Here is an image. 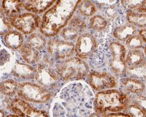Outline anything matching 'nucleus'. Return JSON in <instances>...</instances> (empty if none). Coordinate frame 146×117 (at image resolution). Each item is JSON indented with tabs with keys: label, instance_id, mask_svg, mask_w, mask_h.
<instances>
[{
	"label": "nucleus",
	"instance_id": "obj_1",
	"mask_svg": "<svg viewBox=\"0 0 146 117\" xmlns=\"http://www.w3.org/2000/svg\"><path fill=\"white\" fill-rule=\"evenodd\" d=\"M81 0H56L41 19L40 32L48 37L59 33L74 15Z\"/></svg>",
	"mask_w": 146,
	"mask_h": 117
},
{
	"label": "nucleus",
	"instance_id": "obj_2",
	"mask_svg": "<svg viewBox=\"0 0 146 117\" xmlns=\"http://www.w3.org/2000/svg\"><path fill=\"white\" fill-rule=\"evenodd\" d=\"M128 97L116 90H103L97 94L96 109L98 113H117L125 109L129 104Z\"/></svg>",
	"mask_w": 146,
	"mask_h": 117
},
{
	"label": "nucleus",
	"instance_id": "obj_3",
	"mask_svg": "<svg viewBox=\"0 0 146 117\" xmlns=\"http://www.w3.org/2000/svg\"><path fill=\"white\" fill-rule=\"evenodd\" d=\"M86 63L79 57H73L56 64L57 75L63 80L69 81L84 78L88 72Z\"/></svg>",
	"mask_w": 146,
	"mask_h": 117
},
{
	"label": "nucleus",
	"instance_id": "obj_4",
	"mask_svg": "<svg viewBox=\"0 0 146 117\" xmlns=\"http://www.w3.org/2000/svg\"><path fill=\"white\" fill-rule=\"evenodd\" d=\"M17 94L20 99L35 103H46L51 98V93L37 84L25 82L18 84Z\"/></svg>",
	"mask_w": 146,
	"mask_h": 117
},
{
	"label": "nucleus",
	"instance_id": "obj_5",
	"mask_svg": "<svg viewBox=\"0 0 146 117\" xmlns=\"http://www.w3.org/2000/svg\"><path fill=\"white\" fill-rule=\"evenodd\" d=\"M13 26L25 34L33 33L40 27L41 19L33 13H25L11 18Z\"/></svg>",
	"mask_w": 146,
	"mask_h": 117
},
{
	"label": "nucleus",
	"instance_id": "obj_6",
	"mask_svg": "<svg viewBox=\"0 0 146 117\" xmlns=\"http://www.w3.org/2000/svg\"><path fill=\"white\" fill-rule=\"evenodd\" d=\"M109 48L112 53L110 66L112 72L118 76H123L127 72L125 48L122 44L117 42H113L110 44Z\"/></svg>",
	"mask_w": 146,
	"mask_h": 117
},
{
	"label": "nucleus",
	"instance_id": "obj_7",
	"mask_svg": "<svg viewBox=\"0 0 146 117\" xmlns=\"http://www.w3.org/2000/svg\"><path fill=\"white\" fill-rule=\"evenodd\" d=\"M49 54L56 58L64 59L70 57L75 51V46L72 43L58 39H51L48 46Z\"/></svg>",
	"mask_w": 146,
	"mask_h": 117
},
{
	"label": "nucleus",
	"instance_id": "obj_8",
	"mask_svg": "<svg viewBox=\"0 0 146 117\" xmlns=\"http://www.w3.org/2000/svg\"><path fill=\"white\" fill-rule=\"evenodd\" d=\"M35 77L39 85L44 88H54L57 86L58 77L48 65L38 64Z\"/></svg>",
	"mask_w": 146,
	"mask_h": 117
},
{
	"label": "nucleus",
	"instance_id": "obj_9",
	"mask_svg": "<svg viewBox=\"0 0 146 117\" xmlns=\"http://www.w3.org/2000/svg\"><path fill=\"white\" fill-rule=\"evenodd\" d=\"M97 44L94 36L90 34H84L77 39L75 51L79 58H86L92 54Z\"/></svg>",
	"mask_w": 146,
	"mask_h": 117
},
{
	"label": "nucleus",
	"instance_id": "obj_10",
	"mask_svg": "<svg viewBox=\"0 0 146 117\" xmlns=\"http://www.w3.org/2000/svg\"><path fill=\"white\" fill-rule=\"evenodd\" d=\"M11 109L18 116L46 117L48 114L33 107L22 99H15L11 104Z\"/></svg>",
	"mask_w": 146,
	"mask_h": 117
},
{
	"label": "nucleus",
	"instance_id": "obj_11",
	"mask_svg": "<svg viewBox=\"0 0 146 117\" xmlns=\"http://www.w3.org/2000/svg\"><path fill=\"white\" fill-rule=\"evenodd\" d=\"M89 83L94 89L99 91L113 88L116 85V79L111 75L96 72L90 74Z\"/></svg>",
	"mask_w": 146,
	"mask_h": 117
},
{
	"label": "nucleus",
	"instance_id": "obj_12",
	"mask_svg": "<svg viewBox=\"0 0 146 117\" xmlns=\"http://www.w3.org/2000/svg\"><path fill=\"white\" fill-rule=\"evenodd\" d=\"M56 1V0H29L24 3V8L31 13L40 14L50 8Z\"/></svg>",
	"mask_w": 146,
	"mask_h": 117
},
{
	"label": "nucleus",
	"instance_id": "obj_13",
	"mask_svg": "<svg viewBox=\"0 0 146 117\" xmlns=\"http://www.w3.org/2000/svg\"><path fill=\"white\" fill-rule=\"evenodd\" d=\"M1 3L2 9L10 20L18 15L24 7L22 0H2Z\"/></svg>",
	"mask_w": 146,
	"mask_h": 117
},
{
	"label": "nucleus",
	"instance_id": "obj_14",
	"mask_svg": "<svg viewBox=\"0 0 146 117\" xmlns=\"http://www.w3.org/2000/svg\"><path fill=\"white\" fill-rule=\"evenodd\" d=\"M36 69L29 65L17 62L12 70V74L16 78L22 79H33L35 76Z\"/></svg>",
	"mask_w": 146,
	"mask_h": 117
},
{
	"label": "nucleus",
	"instance_id": "obj_15",
	"mask_svg": "<svg viewBox=\"0 0 146 117\" xmlns=\"http://www.w3.org/2000/svg\"><path fill=\"white\" fill-rule=\"evenodd\" d=\"M5 43L7 46L13 50H18L22 46L23 37L20 32L9 31L5 35Z\"/></svg>",
	"mask_w": 146,
	"mask_h": 117
},
{
	"label": "nucleus",
	"instance_id": "obj_16",
	"mask_svg": "<svg viewBox=\"0 0 146 117\" xmlns=\"http://www.w3.org/2000/svg\"><path fill=\"white\" fill-rule=\"evenodd\" d=\"M21 55L23 59L28 64H35L39 60V53L37 50L29 44L21 47Z\"/></svg>",
	"mask_w": 146,
	"mask_h": 117
},
{
	"label": "nucleus",
	"instance_id": "obj_17",
	"mask_svg": "<svg viewBox=\"0 0 146 117\" xmlns=\"http://www.w3.org/2000/svg\"><path fill=\"white\" fill-rule=\"evenodd\" d=\"M136 32V27L133 25H125L117 27L114 29V36L120 41L128 39Z\"/></svg>",
	"mask_w": 146,
	"mask_h": 117
},
{
	"label": "nucleus",
	"instance_id": "obj_18",
	"mask_svg": "<svg viewBox=\"0 0 146 117\" xmlns=\"http://www.w3.org/2000/svg\"><path fill=\"white\" fill-rule=\"evenodd\" d=\"M123 86L128 92L134 94L142 93L145 89L144 84L135 78L126 79L123 81Z\"/></svg>",
	"mask_w": 146,
	"mask_h": 117
},
{
	"label": "nucleus",
	"instance_id": "obj_19",
	"mask_svg": "<svg viewBox=\"0 0 146 117\" xmlns=\"http://www.w3.org/2000/svg\"><path fill=\"white\" fill-rule=\"evenodd\" d=\"M18 84L13 79H7L0 83V93L7 96H13L17 92Z\"/></svg>",
	"mask_w": 146,
	"mask_h": 117
},
{
	"label": "nucleus",
	"instance_id": "obj_20",
	"mask_svg": "<svg viewBox=\"0 0 146 117\" xmlns=\"http://www.w3.org/2000/svg\"><path fill=\"white\" fill-rule=\"evenodd\" d=\"M127 18L129 22L134 26L143 27L145 26V13L136 10H131L127 13Z\"/></svg>",
	"mask_w": 146,
	"mask_h": 117
},
{
	"label": "nucleus",
	"instance_id": "obj_21",
	"mask_svg": "<svg viewBox=\"0 0 146 117\" xmlns=\"http://www.w3.org/2000/svg\"><path fill=\"white\" fill-rule=\"evenodd\" d=\"M28 44L32 46L37 50H40L45 47L46 44V39L41 35L38 33H33L30 35L28 39Z\"/></svg>",
	"mask_w": 146,
	"mask_h": 117
},
{
	"label": "nucleus",
	"instance_id": "obj_22",
	"mask_svg": "<svg viewBox=\"0 0 146 117\" xmlns=\"http://www.w3.org/2000/svg\"><path fill=\"white\" fill-rule=\"evenodd\" d=\"M144 55L142 51L138 50H134L129 53L126 60V64L132 66H136L142 62Z\"/></svg>",
	"mask_w": 146,
	"mask_h": 117
},
{
	"label": "nucleus",
	"instance_id": "obj_23",
	"mask_svg": "<svg viewBox=\"0 0 146 117\" xmlns=\"http://www.w3.org/2000/svg\"><path fill=\"white\" fill-rule=\"evenodd\" d=\"M12 26L10 18L7 16L1 7H0V35H5L11 31Z\"/></svg>",
	"mask_w": 146,
	"mask_h": 117
},
{
	"label": "nucleus",
	"instance_id": "obj_24",
	"mask_svg": "<svg viewBox=\"0 0 146 117\" xmlns=\"http://www.w3.org/2000/svg\"><path fill=\"white\" fill-rule=\"evenodd\" d=\"M129 73L131 74L133 78L135 79H145V64L144 63L136 65V66H132L129 69Z\"/></svg>",
	"mask_w": 146,
	"mask_h": 117
},
{
	"label": "nucleus",
	"instance_id": "obj_25",
	"mask_svg": "<svg viewBox=\"0 0 146 117\" xmlns=\"http://www.w3.org/2000/svg\"><path fill=\"white\" fill-rule=\"evenodd\" d=\"M79 11L82 15L90 16L96 12V8L94 4L88 0H84L79 4Z\"/></svg>",
	"mask_w": 146,
	"mask_h": 117
},
{
	"label": "nucleus",
	"instance_id": "obj_26",
	"mask_svg": "<svg viewBox=\"0 0 146 117\" xmlns=\"http://www.w3.org/2000/svg\"><path fill=\"white\" fill-rule=\"evenodd\" d=\"M125 109L127 111V114L130 116L144 117L146 116L145 110L142 109L135 104H132L129 106L127 105Z\"/></svg>",
	"mask_w": 146,
	"mask_h": 117
},
{
	"label": "nucleus",
	"instance_id": "obj_27",
	"mask_svg": "<svg viewBox=\"0 0 146 117\" xmlns=\"http://www.w3.org/2000/svg\"><path fill=\"white\" fill-rule=\"evenodd\" d=\"M107 22L105 19L101 16H95L90 20V26L92 29L100 31L106 27Z\"/></svg>",
	"mask_w": 146,
	"mask_h": 117
},
{
	"label": "nucleus",
	"instance_id": "obj_28",
	"mask_svg": "<svg viewBox=\"0 0 146 117\" xmlns=\"http://www.w3.org/2000/svg\"><path fill=\"white\" fill-rule=\"evenodd\" d=\"M121 3L125 8L130 10L145 6V0H122Z\"/></svg>",
	"mask_w": 146,
	"mask_h": 117
},
{
	"label": "nucleus",
	"instance_id": "obj_29",
	"mask_svg": "<svg viewBox=\"0 0 146 117\" xmlns=\"http://www.w3.org/2000/svg\"><path fill=\"white\" fill-rule=\"evenodd\" d=\"M142 44L143 41L140 37L135 35L127 39L126 45L131 50H138V49L142 48Z\"/></svg>",
	"mask_w": 146,
	"mask_h": 117
},
{
	"label": "nucleus",
	"instance_id": "obj_30",
	"mask_svg": "<svg viewBox=\"0 0 146 117\" xmlns=\"http://www.w3.org/2000/svg\"><path fill=\"white\" fill-rule=\"evenodd\" d=\"M79 32L78 30L73 27H68L64 28V29L61 33L63 39L66 40V41H73L78 37Z\"/></svg>",
	"mask_w": 146,
	"mask_h": 117
},
{
	"label": "nucleus",
	"instance_id": "obj_31",
	"mask_svg": "<svg viewBox=\"0 0 146 117\" xmlns=\"http://www.w3.org/2000/svg\"><path fill=\"white\" fill-rule=\"evenodd\" d=\"M70 25L77 29H82V28L85 27V23L83 20L79 19V18H74V20H72L71 23H70Z\"/></svg>",
	"mask_w": 146,
	"mask_h": 117
},
{
	"label": "nucleus",
	"instance_id": "obj_32",
	"mask_svg": "<svg viewBox=\"0 0 146 117\" xmlns=\"http://www.w3.org/2000/svg\"><path fill=\"white\" fill-rule=\"evenodd\" d=\"M135 104L137 105V106L141 107V108L145 110V98L141 96H138L136 97L134 100Z\"/></svg>",
	"mask_w": 146,
	"mask_h": 117
},
{
	"label": "nucleus",
	"instance_id": "obj_33",
	"mask_svg": "<svg viewBox=\"0 0 146 117\" xmlns=\"http://www.w3.org/2000/svg\"><path fill=\"white\" fill-rule=\"evenodd\" d=\"M107 15L110 18H114L117 15V11L114 7H110L107 10Z\"/></svg>",
	"mask_w": 146,
	"mask_h": 117
},
{
	"label": "nucleus",
	"instance_id": "obj_34",
	"mask_svg": "<svg viewBox=\"0 0 146 117\" xmlns=\"http://www.w3.org/2000/svg\"><path fill=\"white\" fill-rule=\"evenodd\" d=\"M4 50H1V46L0 44V68L3 65V61H4V57H3V53H4Z\"/></svg>",
	"mask_w": 146,
	"mask_h": 117
},
{
	"label": "nucleus",
	"instance_id": "obj_35",
	"mask_svg": "<svg viewBox=\"0 0 146 117\" xmlns=\"http://www.w3.org/2000/svg\"><path fill=\"white\" fill-rule=\"evenodd\" d=\"M107 116H130L127 114H124V113H120L117 112L116 113H113V114H109Z\"/></svg>",
	"mask_w": 146,
	"mask_h": 117
},
{
	"label": "nucleus",
	"instance_id": "obj_36",
	"mask_svg": "<svg viewBox=\"0 0 146 117\" xmlns=\"http://www.w3.org/2000/svg\"><path fill=\"white\" fill-rule=\"evenodd\" d=\"M140 38L142 40L143 42H146V39H145V29H142L140 31Z\"/></svg>",
	"mask_w": 146,
	"mask_h": 117
},
{
	"label": "nucleus",
	"instance_id": "obj_37",
	"mask_svg": "<svg viewBox=\"0 0 146 117\" xmlns=\"http://www.w3.org/2000/svg\"><path fill=\"white\" fill-rule=\"evenodd\" d=\"M0 116H5V113L1 109H0Z\"/></svg>",
	"mask_w": 146,
	"mask_h": 117
},
{
	"label": "nucleus",
	"instance_id": "obj_38",
	"mask_svg": "<svg viewBox=\"0 0 146 117\" xmlns=\"http://www.w3.org/2000/svg\"><path fill=\"white\" fill-rule=\"evenodd\" d=\"M23 1H25V3H26V2H27V1H29V0H23Z\"/></svg>",
	"mask_w": 146,
	"mask_h": 117
},
{
	"label": "nucleus",
	"instance_id": "obj_39",
	"mask_svg": "<svg viewBox=\"0 0 146 117\" xmlns=\"http://www.w3.org/2000/svg\"><path fill=\"white\" fill-rule=\"evenodd\" d=\"M1 1H2V0H0V2H1Z\"/></svg>",
	"mask_w": 146,
	"mask_h": 117
}]
</instances>
